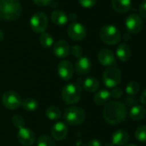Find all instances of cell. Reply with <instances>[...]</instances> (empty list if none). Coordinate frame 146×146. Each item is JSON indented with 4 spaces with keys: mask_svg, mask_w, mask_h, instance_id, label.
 I'll return each mask as SVG.
<instances>
[{
    "mask_svg": "<svg viewBox=\"0 0 146 146\" xmlns=\"http://www.w3.org/2000/svg\"><path fill=\"white\" fill-rule=\"evenodd\" d=\"M104 119L112 125H116L123 122L127 116V108L125 104L119 102H110L103 108Z\"/></svg>",
    "mask_w": 146,
    "mask_h": 146,
    "instance_id": "cell-1",
    "label": "cell"
},
{
    "mask_svg": "<svg viewBox=\"0 0 146 146\" xmlns=\"http://www.w3.org/2000/svg\"><path fill=\"white\" fill-rule=\"evenodd\" d=\"M19 0H0V18L5 21L17 20L22 14Z\"/></svg>",
    "mask_w": 146,
    "mask_h": 146,
    "instance_id": "cell-2",
    "label": "cell"
},
{
    "mask_svg": "<svg viewBox=\"0 0 146 146\" xmlns=\"http://www.w3.org/2000/svg\"><path fill=\"white\" fill-rule=\"evenodd\" d=\"M82 96V88L79 84L71 83L68 84L62 89L61 97L62 100L68 105L78 103Z\"/></svg>",
    "mask_w": 146,
    "mask_h": 146,
    "instance_id": "cell-3",
    "label": "cell"
},
{
    "mask_svg": "<svg viewBox=\"0 0 146 146\" xmlns=\"http://www.w3.org/2000/svg\"><path fill=\"white\" fill-rule=\"evenodd\" d=\"M99 37L102 42L107 45H115L119 42L121 35L119 30L113 25H104L99 31Z\"/></svg>",
    "mask_w": 146,
    "mask_h": 146,
    "instance_id": "cell-4",
    "label": "cell"
},
{
    "mask_svg": "<svg viewBox=\"0 0 146 146\" xmlns=\"http://www.w3.org/2000/svg\"><path fill=\"white\" fill-rule=\"evenodd\" d=\"M65 122L70 125H79L86 119L85 110L80 107H70L65 109L64 113Z\"/></svg>",
    "mask_w": 146,
    "mask_h": 146,
    "instance_id": "cell-5",
    "label": "cell"
},
{
    "mask_svg": "<svg viewBox=\"0 0 146 146\" xmlns=\"http://www.w3.org/2000/svg\"><path fill=\"white\" fill-rule=\"evenodd\" d=\"M122 80L121 71L115 67H111L106 70L102 75V81L108 88H115Z\"/></svg>",
    "mask_w": 146,
    "mask_h": 146,
    "instance_id": "cell-6",
    "label": "cell"
},
{
    "mask_svg": "<svg viewBox=\"0 0 146 146\" xmlns=\"http://www.w3.org/2000/svg\"><path fill=\"white\" fill-rule=\"evenodd\" d=\"M23 99L21 96L13 90H8L2 96L3 105L9 110H16L22 106Z\"/></svg>",
    "mask_w": 146,
    "mask_h": 146,
    "instance_id": "cell-7",
    "label": "cell"
},
{
    "mask_svg": "<svg viewBox=\"0 0 146 146\" xmlns=\"http://www.w3.org/2000/svg\"><path fill=\"white\" fill-rule=\"evenodd\" d=\"M30 28L37 34H42L46 31L48 26L47 17L42 12H37L34 14L30 18Z\"/></svg>",
    "mask_w": 146,
    "mask_h": 146,
    "instance_id": "cell-8",
    "label": "cell"
},
{
    "mask_svg": "<svg viewBox=\"0 0 146 146\" xmlns=\"http://www.w3.org/2000/svg\"><path fill=\"white\" fill-rule=\"evenodd\" d=\"M67 35L68 36L76 41H80L85 39L87 36V29L86 28L79 23H71L67 29Z\"/></svg>",
    "mask_w": 146,
    "mask_h": 146,
    "instance_id": "cell-9",
    "label": "cell"
},
{
    "mask_svg": "<svg viewBox=\"0 0 146 146\" xmlns=\"http://www.w3.org/2000/svg\"><path fill=\"white\" fill-rule=\"evenodd\" d=\"M143 26V20L137 14H131L125 19V27L129 33L138 34L142 31Z\"/></svg>",
    "mask_w": 146,
    "mask_h": 146,
    "instance_id": "cell-10",
    "label": "cell"
},
{
    "mask_svg": "<svg viewBox=\"0 0 146 146\" xmlns=\"http://www.w3.org/2000/svg\"><path fill=\"white\" fill-rule=\"evenodd\" d=\"M74 66L68 60H62L58 64V77L64 81H68L71 79L73 75H74Z\"/></svg>",
    "mask_w": 146,
    "mask_h": 146,
    "instance_id": "cell-11",
    "label": "cell"
},
{
    "mask_svg": "<svg viewBox=\"0 0 146 146\" xmlns=\"http://www.w3.org/2000/svg\"><path fill=\"white\" fill-rule=\"evenodd\" d=\"M35 133L34 131L28 127H23L19 129L17 132V139L19 143L23 146H31L35 142Z\"/></svg>",
    "mask_w": 146,
    "mask_h": 146,
    "instance_id": "cell-12",
    "label": "cell"
},
{
    "mask_svg": "<svg viewBox=\"0 0 146 146\" xmlns=\"http://www.w3.org/2000/svg\"><path fill=\"white\" fill-rule=\"evenodd\" d=\"M98 61L103 66H112L116 64V59L114 53L112 50L108 48L102 49L97 55Z\"/></svg>",
    "mask_w": 146,
    "mask_h": 146,
    "instance_id": "cell-13",
    "label": "cell"
},
{
    "mask_svg": "<svg viewBox=\"0 0 146 146\" xmlns=\"http://www.w3.org/2000/svg\"><path fill=\"white\" fill-rule=\"evenodd\" d=\"M70 52V47L66 40H58L53 45V53L58 58H64L68 57Z\"/></svg>",
    "mask_w": 146,
    "mask_h": 146,
    "instance_id": "cell-14",
    "label": "cell"
},
{
    "mask_svg": "<svg viewBox=\"0 0 146 146\" xmlns=\"http://www.w3.org/2000/svg\"><path fill=\"white\" fill-rule=\"evenodd\" d=\"M92 67L91 61L87 57H81L79 58L75 64L74 70L78 75H86L90 71Z\"/></svg>",
    "mask_w": 146,
    "mask_h": 146,
    "instance_id": "cell-15",
    "label": "cell"
},
{
    "mask_svg": "<svg viewBox=\"0 0 146 146\" xmlns=\"http://www.w3.org/2000/svg\"><path fill=\"white\" fill-rule=\"evenodd\" d=\"M52 137L57 141L64 140L68 134V127L63 122H57L51 129Z\"/></svg>",
    "mask_w": 146,
    "mask_h": 146,
    "instance_id": "cell-16",
    "label": "cell"
},
{
    "mask_svg": "<svg viewBox=\"0 0 146 146\" xmlns=\"http://www.w3.org/2000/svg\"><path fill=\"white\" fill-rule=\"evenodd\" d=\"M112 7L119 14L127 13L131 6V0H111Z\"/></svg>",
    "mask_w": 146,
    "mask_h": 146,
    "instance_id": "cell-17",
    "label": "cell"
},
{
    "mask_svg": "<svg viewBox=\"0 0 146 146\" xmlns=\"http://www.w3.org/2000/svg\"><path fill=\"white\" fill-rule=\"evenodd\" d=\"M129 140V134L126 131L119 129L115 131L112 135V143L113 145H125Z\"/></svg>",
    "mask_w": 146,
    "mask_h": 146,
    "instance_id": "cell-18",
    "label": "cell"
},
{
    "mask_svg": "<svg viewBox=\"0 0 146 146\" xmlns=\"http://www.w3.org/2000/svg\"><path fill=\"white\" fill-rule=\"evenodd\" d=\"M116 56L121 62H126L131 58V51L126 43H121L116 49Z\"/></svg>",
    "mask_w": 146,
    "mask_h": 146,
    "instance_id": "cell-19",
    "label": "cell"
},
{
    "mask_svg": "<svg viewBox=\"0 0 146 146\" xmlns=\"http://www.w3.org/2000/svg\"><path fill=\"white\" fill-rule=\"evenodd\" d=\"M51 20L57 26H64L68 23L69 18L64 11L56 10L52 12Z\"/></svg>",
    "mask_w": 146,
    "mask_h": 146,
    "instance_id": "cell-20",
    "label": "cell"
},
{
    "mask_svg": "<svg viewBox=\"0 0 146 146\" xmlns=\"http://www.w3.org/2000/svg\"><path fill=\"white\" fill-rule=\"evenodd\" d=\"M129 116L133 120H141L146 116V109L141 105H135L131 108Z\"/></svg>",
    "mask_w": 146,
    "mask_h": 146,
    "instance_id": "cell-21",
    "label": "cell"
},
{
    "mask_svg": "<svg viewBox=\"0 0 146 146\" xmlns=\"http://www.w3.org/2000/svg\"><path fill=\"white\" fill-rule=\"evenodd\" d=\"M111 98L110 91L107 90H99L94 96V102L97 106H103L107 104V102Z\"/></svg>",
    "mask_w": 146,
    "mask_h": 146,
    "instance_id": "cell-22",
    "label": "cell"
},
{
    "mask_svg": "<svg viewBox=\"0 0 146 146\" xmlns=\"http://www.w3.org/2000/svg\"><path fill=\"white\" fill-rule=\"evenodd\" d=\"M83 86H84V90L86 92L94 93V92H96L99 89L100 84H99V81L96 78L90 77V78H87L84 81Z\"/></svg>",
    "mask_w": 146,
    "mask_h": 146,
    "instance_id": "cell-23",
    "label": "cell"
},
{
    "mask_svg": "<svg viewBox=\"0 0 146 146\" xmlns=\"http://www.w3.org/2000/svg\"><path fill=\"white\" fill-rule=\"evenodd\" d=\"M22 107L27 112H35L37 110L39 104L35 99H34L32 97H27L24 100H23Z\"/></svg>",
    "mask_w": 146,
    "mask_h": 146,
    "instance_id": "cell-24",
    "label": "cell"
},
{
    "mask_svg": "<svg viewBox=\"0 0 146 146\" xmlns=\"http://www.w3.org/2000/svg\"><path fill=\"white\" fill-rule=\"evenodd\" d=\"M46 116L48 119L51 120H57L58 119L61 118L62 116V113L60 111V109L57 107L52 106L46 108Z\"/></svg>",
    "mask_w": 146,
    "mask_h": 146,
    "instance_id": "cell-25",
    "label": "cell"
},
{
    "mask_svg": "<svg viewBox=\"0 0 146 146\" xmlns=\"http://www.w3.org/2000/svg\"><path fill=\"white\" fill-rule=\"evenodd\" d=\"M40 43L42 46H44L45 48H49L53 45V38L52 37V35L48 33H42L40 35L39 38Z\"/></svg>",
    "mask_w": 146,
    "mask_h": 146,
    "instance_id": "cell-26",
    "label": "cell"
},
{
    "mask_svg": "<svg viewBox=\"0 0 146 146\" xmlns=\"http://www.w3.org/2000/svg\"><path fill=\"white\" fill-rule=\"evenodd\" d=\"M140 90V84L137 81H131L125 87V93L130 96H133L138 94Z\"/></svg>",
    "mask_w": 146,
    "mask_h": 146,
    "instance_id": "cell-27",
    "label": "cell"
},
{
    "mask_svg": "<svg viewBox=\"0 0 146 146\" xmlns=\"http://www.w3.org/2000/svg\"><path fill=\"white\" fill-rule=\"evenodd\" d=\"M135 137L137 141L146 143V125H141L135 131Z\"/></svg>",
    "mask_w": 146,
    "mask_h": 146,
    "instance_id": "cell-28",
    "label": "cell"
},
{
    "mask_svg": "<svg viewBox=\"0 0 146 146\" xmlns=\"http://www.w3.org/2000/svg\"><path fill=\"white\" fill-rule=\"evenodd\" d=\"M37 146H56V144L49 136L41 135L37 140Z\"/></svg>",
    "mask_w": 146,
    "mask_h": 146,
    "instance_id": "cell-29",
    "label": "cell"
},
{
    "mask_svg": "<svg viewBox=\"0 0 146 146\" xmlns=\"http://www.w3.org/2000/svg\"><path fill=\"white\" fill-rule=\"evenodd\" d=\"M12 124L16 128H17L19 130V129L24 127L25 121H24V119L23 118V116H21L19 114H15L12 117Z\"/></svg>",
    "mask_w": 146,
    "mask_h": 146,
    "instance_id": "cell-30",
    "label": "cell"
},
{
    "mask_svg": "<svg viewBox=\"0 0 146 146\" xmlns=\"http://www.w3.org/2000/svg\"><path fill=\"white\" fill-rule=\"evenodd\" d=\"M70 52H71V53H72L73 56L76 57V58H81V57L84 56V50H83V48H82L80 46H78V45L73 46L72 48L70 49Z\"/></svg>",
    "mask_w": 146,
    "mask_h": 146,
    "instance_id": "cell-31",
    "label": "cell"
},
{
    "mask_svg": "<svg viewBox=\"0 0 146 146\" xmlns=\"http://www.w3.org/2000/svg\"><path fill=\"white\" fill-rule=\"evenodd\" d=\"M80 5L84 8H92L96 5L97 0H78Z\"/></svg>",
    "mask_w": 146,
    "mask_h": 146,
    "instance_id": "cell-32",
    "label": "cell"
},
{
    "mask_svg": "<svg viewBox=\"0 0 146 146\" xmlns=\"http://www.w3.org/2000/svg\"><path fill=\"white\" fill-rule=\"evenodd\" d=\"M111 97L115 98V99H119L123 96V90L119 88H114L111 92H110Z\"/></svg>",
    "mask_w": 146,
    "mask_h": 146,
    "instance_id": "cell-33",
    "label": "cell"
},
{
    "mask_svg": "<svg viewBox=\"0 0 146 146\" xmlns=\"http://www.w3.org/2000/svg\"><path fill=\"white\" fill-rule=\"evenodd\" d=\"M32 1L34 2V4H35L38 6L45 7V6L49 5L52 3V0H32Z\"/></svg>",
    "mask_w": 146,
    "mask_h": 146,
    "instance_id": "cell-34",
    "label": "cell"
},
{
    "mask_svg": "<svg viewBox=\"0 0 146 146\" xmlns=\"http://www.w3.org/2000/svg\"><path fill=\"white\" fill-rule=\"evenodd\" d=\"M138 11H139L140 16H141L142 17H143V18L146 19V2L142 3V4L139 5Z\"/></svg>",
    "mask_w": 146,
    "mask_h": 146,
    "instance_id": "cell-35",
    "label": "cell"
},
{
    "mask_svg": "<svg viewBox=\"0 0 146 146\" xmlns=\"http://www.w3.org/2000/svg\"><path fill=\"white\" fill-rule=\"evenodd\" d=\"M88 146H102V143L98 139L94 138V139H92V140H90L89 142Z\"/></svg>",
    "mask_w": 146,
    "mask_h": 146,
    "instance_id": "cell-36",
    "label": "cell"
},
{
    "mask_svg": "<svg viewBox=\"0 0 146 146\" xmlns=\"http://www.w3.org/2000/svg\"><path fill=\"white\" fill-rule=\"evenodd\" d=\"M140 102L143 105L146 106V90H144L140 96Z\"/></svg>",
    "mask_w": 146,
    "mask_h": 146,
    "instance_id": "cell-37",
    "label": "cell"
},
{
    "mask_svg": "<svg viewBox=\"0 0 146 146\" xmlns=\"http://www.w3.org/2000/svg\"><path fill=\"white\" fill-rule=\"evenodd\" d=\"M70 20H72L73 21V23H75V21L77 20V18H78V16L76 15V14H74V13H70Z\"/></svg>",
    "mask_w": 146,
    "mask_h": 146,
    "instance_id": "cell-38",
    "label": "cell"
},
{
    "mask_svg": "<svg viewBox=\"0 0 146 146\" xmlns=\"http://www.w3.org/2000/svg\"><path fill=\"white\" fill-rule=\"evenodd\" d=\"M4 37H5V35H4L3 31H2V30H0V42H1V41L4 40Z\"/></svg>",
    "mask_w": 146,
    "mask_h": 146,
    "instance_id": "cell-39",
    "label": "cell"
},
{
    "mask_svg": "<svg viewBox=\"0 0 146 146\" xmlns=\"http://www.w3.org/2000/svg\"><path fill=\"white\" fill-rule=\"evenodd\" d=\"M104 146H114L112 143H107Z\"/></svg>",
    "mask_w": 146,
    "mask_h": 146,
    "instance_id": "cell-40",
    "label": "cell"
},
{
    "mask_svg": "<svg viewBox=\"0 0 146 146\" xmlns=\"http://www.w3.org/2000/svg\"><path fill=\"white\" fill-rule=\"evenodd\" d=\"M125 146H137V145H135V144H133V143H129V144H127V145H125Z\"/></svg>",
    "mask_w": 146,
    "mask_h": 146,
    "instance_id": "cell-41",
    "label": "cell"
}]
</instances>
